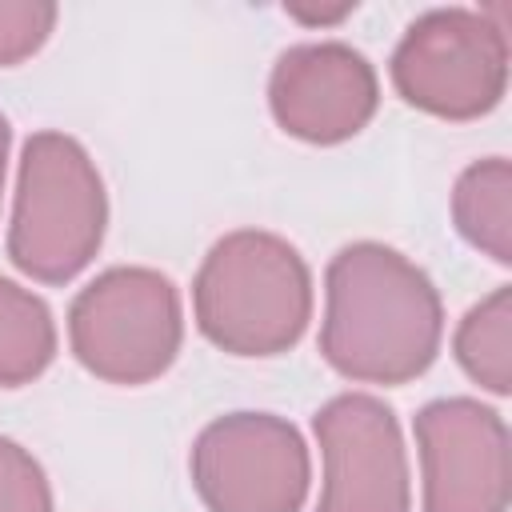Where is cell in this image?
I'll list each match as a JSON object with an SVG mask.
<instances>
[{"label":"cell","mask_w":512,"mask_h":512,"mask_svg":"<svg viewBox=\"0 0 512 512\" xmlns=\"http://www.w3.org/2000/svg\"><path fill=\"white\" fill-rule=\"evenodd\" d=\"M444 308L420 264L404 252L356 240L324 272V360L356 384H408L440 352Z\"/></svg>","instance_id":"obj_1"},{"label":"cell","mask_w":512,"mask_h":512,"mask_svg":"<svg viewBox=\"0 0 512 512\" xmlns=\"http://www.w3.org/2000/svg\"><path fill=\"white\" fill-rule=\"evenodd\" d=\"M192 312L220 352H288L312 320V272L284 236L236 228L208 248L192 280Z\"/></svg>","instance_id":"obj_2"},{"label":"cell","mask_w":512,"mask_h":512,"mask_svg":"<svg viewBox=\"0 0 512 512\" xmlns=\"http://www.w3.org/2000/svg\"><path fill=\"white\" fill-rule=\"evenodd\" d=\"M104 228L108 196L88 148L68 132H32L20 152L8 224L12 264L40 284H64L92 264Z\"/></svg>","instance_id":"obj_3"},{"label":"cell","mask_w":512,"mask_h":512,"mask_svg":"<svg viewBox=\"0 0 512 512\" xmlns=\"http://www.w3.org/2000/svg\"><path fill=\"white\" fill-rule=\"evenodd\" d=\"M68 340L92 376L108 384H148L168 372L180 352V292L156 268L116 264L76 292Z\"/></svg>","instance_id":"obj_4"},{"label":"cell","mask_w":512,"mask_h":512,"mask_svg":"<svg viewBox=\"0 0 512 512\" xmlns=\"http://www.w3.org/2000/svg\"><path fill=\"white\" fill-rule=\"evenodd\" d=\"M396 92L440 120H472L508 88V40L476 8H432L416 16L392 52Z\"/></svg>","instance_id":"obj_5"},{"label":"cell","mask_w":512,"mask_h":512,"mask_svg":"<svg viewBox=\"0 0 512 512\" xmlns=\"http://www.w3.org/2000/svg\"><path fill=\"white\" fill-rule=\"evenodd\" d=\"M208 512H300L312 480L304 436L272 412L212 420L188 456Z\"/></svg>","instance_id":"obj_6"},{"label":"cell","mask_w":512,"mask_h":512,"mask_svg":"<svg viewBox=\"0 0 512 512\" xmlns=\"http://www.w3.org/2000/svg\"><path fill=\"white\" fill-rule=\"evenodd\" d=\"M324 484L316 512H412L396 412L368 392H340L316 412Z\"/></svg>","instance_id":"obj_7"},{"label":"cell","mask_w":512,"mask_h":512,"mask_svg":"<svg viewBox=\"0 0 512 512\" xmlns=\"http://www.w3.org/2000/svg\"><path fill=\"white\" fill-rule=\"evenodd\" d=\"M424 512H508V424L472 396H444L412 420Z\"/></svg>","instance_id":"obj_8"},{"label":"cell","mask_w":512,"mask_h":512,"mask_svg":"<svg viewBox=\"0 0 512 512\" xmlns=\"http://www.w3.org/2000/svg\"><path fill=\"white\" fill-rule=\"evenodd\" d=\"M380 100L376 68L344 40H308L276 56L268 104L276 124L308 144H340L356 136Z\"/></svg>","instance_id":"obj_9"},{"label":"cell","mask_w":512,"mask_h":512,"mask_svg":"<svg viewBox=\"0 0 512 512\" xmlns=\"http://www.w3.org/2000/svg\"><path fill=\"white\" fill-rule=\"evenodd\" d=\"M452 220L472 248L496 264L512 260V164L504 156H484L460 172L452 188Z\"/></svg>","instance_id":"obj_10"},{"label":"cell","mask_w":512,"mask_h":512,"mask_svg":"<svg viewBox=\"0 0 512 512\" xmlns=\"http://www.w3.org/2000/svg\"><path fill=\"white\" fill-rule=\"evenodd\" d=\"M456 360L492 396H508L512 388V288H492L480 304H472L456 328Z\"/></svg>","instance_id":"obj_11"},{"label":"cell","mask_w":512,"mask_h":512,"mask_svg":"<svg viewBox=\"0 0 512 512\" xmlns=\"http://www.w3.org/2000/svg\"><path fill=\"white\" fill-rule=\"evenodd\" d=\"M56 356V324L48 304L0 276V384L20 388L36 380Z\"/></svg>","instance_id":"obj_12"},{"label":"cell","mask_w":512,"mask_h":512,"mask_svg":"<svg viewBox=\"0 0 512 512\" xmlns=\"http://www.w3.org/2000/svg\"><path fill=\"white\" fill-rule=\"evenodd\" d=\"M0 512H52V484L40 460L0 436Z\"/></svg>","instance_id":"obj_13"},{"label":"cell","mask_w":512,"mask_h":512,"mask_svg":"<svg viewBox=\"0 0 512 512\" xmlns=\"http://www.w3.org/2000/svg\"><path fill=\"white\" fill-rule=\"evenodd\" d=\"M56 16H60L56 4L0 0V64H20L24 56H32L48 40Z\"/></svg>","instance_id":"obj_14"},{"label":"cell","mask_w":512,"mask_h":512,"mask_svg":"<svg viewBox=\"0 0 512 512\" xmlns=\"http://www.w3.org/2000/svg\"><path fill=\"white\" fill-rule=\"evenodd\" d=\"M356 4H336V8H284L292 20H304V24H336L352 12Z\"/></svg>","instance_id":"obj_15"},{"label":"cell","mask_w":512,"mask_h":512,"mask_svg":"<svg viewBox=\"0 0 512 512\" xmlns=\"http://www.w3.org/2000/svg\"><path fill=\"white\" fill-rule=\"evenodd\" d=\"M8 140H12V132H8V116L0 112V192H4V172H8Z\"/></svg>","instance_id":"obj_16"}]
</instances>
